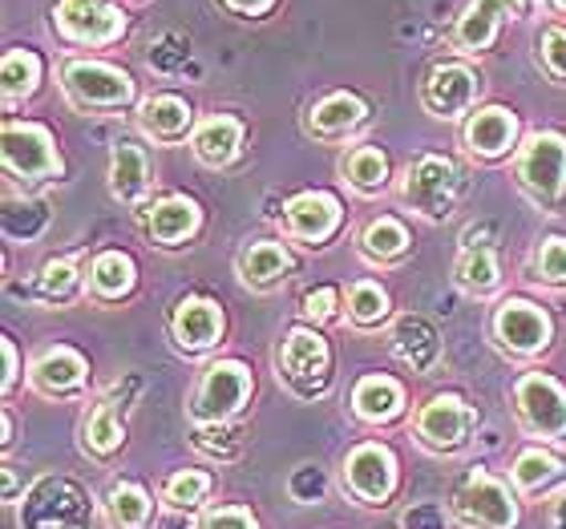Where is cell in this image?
Here are the masks:
<instances>
[{
	"instance_id": "cell-1",
	"label": "cell",
	"mask_w": 566,
	"mask_h": 529,
	"mask_svg": "<svg viewBox=\"0 0 566 529\" xmlns=\"http://www.w3.org/2000/svg\"><path fill=\"white\" fill-rule=\"evenodd\" d=\"M458 190H461V170L446 154H421V158L405 170V182H401L405 202H409L417 214L433 219V223H441V219L453 214Z\"/></svg>"
},
{
	"instance_id": "cell-2",
	"label": "cell",
	"mask_w": 566,
	"mask_h": 529,
	"mask_svg": "<svg viewBox=\"0 0 566 529\" xmlns=\"http://www.w3.org/2000/svg\"><path fill=\"white\" fill-rule=\"evenodd\" d=\"M514 178L518 187L543 207H555L566 194V138L563 134H534L526 146L518 150L514 162Z\"/></svg>"
},
{
	"instance_id": "cell-3",
	"label": "cell",
	"mask_w": 566,
	"mask_h": 529,
	"mask_svg": "<svg viewBox=\"0 0 566 529\" xmlns=\"http://www.w3.org/2000/svg\"><path fill=\"white\" fill-rule=\"evenodd\" d=\"M61 89L82 109H122L134 102V77L106 61H65Z\"/></svg>"
},
{
	"instance_id": "cell-4",
	"label": "cell",
	"mask_w": 566,
	"mask_h": 529,
	"mask_svg": "<svg viewBox=\"0 0 566 529\" xmlns=\"http://www.w3.org/2000/svg\"><path fill=\"white\" fill-rule=\"evenodd\" d=\"M251 396V372L239 360H219L202 372L195 400H190V416L199 424H223L231 421Z\"/></svg>"
},
{
	"instance_id": "cell-5",
	"label": "cell",
	"mask_w": 566,
	"mask_h": 529,
	"mask_svg": "<svg viewBox=\"0 0 566 529\" xmlns=\"http://www.w3.org/2000/svg\"><path fill=\"white\" fill-rule=\"evenodd\" d=\"M4 170L17 182L61 178V154L53 146V134L36 121H9L4 126Z\"/></svg>"
},
{
	"instance_id": "cell-6",
	"label": "cell",
	"mask_w": 566,
	"mask_h": 529,
	"mask_svg": "<svg viewBox=\"0 0 566 529\" xmlns=\"http://www.w3.org/2000/svg\"><path fill=\"white\" fill-rule=\"evenodd\" d=\"M57 33L73 45H114L126 33V12L109 0H57Z\"/></svg>"
},
{
	"instance_id": "cell-7",
	"label": "cell",
	"mask_w": 566,
	"mask_h": 529,
	"mask_svg": "<svg viewBox=\"0 0 566 529\" xmlns=\"http://www.w3.org/2000/svg\"><path fill=\"white\" fill-rule=\"evenodd\" d=\"M453 509L465 526L478 529H514V521H518V506H514L510 489L485 469H473L465 477V485L453 494Z\"/></svg>"
},
{
	"instance_id": "cell-8",
	"label": "cell",
	"mask_w": 566,
	"mask_h": 529,
	"mask_svg": "<svg viewBox=\"0 0 566 529\" xmlns=\"http://www.w3.org/2000/svg\"><path fill=\"white\" fill-rule=\"evenodd\" d=\"M328 372H332V352L328 343H324V336L312 328L287 331V340L280 348V377L300 396H312V392H324Z\"/></svg>"
},
{
	"instance_id": "cell-9",
	"label": "cell",
	"mask_w": 566,
	"mask_h": 529,
	"mask_svg": "<svg viewBox=\"0 0 566 529\" xmlns=\"http://www.w3.org/2000/svg\"><path fill=\"white\" fill-rule=\"evenodd\" d=\"M514 404H518L522 424L534 436H546V441H563L566 436V389L558 380L543 377V372L522 377L518 389H514Z\"/></svg>"
},
{
	"instance_id": "cell-10",
	"label": "cell",
	"mask_w": 566,
	"mask_h": 529,
	"mask_svg": "<svg viewBox=\"0 0 566 529\" xmlns=\"http://www.w3.org/2000/svg\"><path fill=\"white\" fill-rule=\"evenodd\" d=\"M482 94V77L465 65V61H446V65H433L429 77L421 85V106L433 114V118H461L470 114L473 102Z\"/></svg>"
},
{
	"instance_id": "cell-11",
	"label": "cell",
	"mask_w": 566,
	"mask_h": 529,
	"mask_svg": "<svg viewBox=\"0 0 566 529\" xmlns=\"http://www.w3.org/2000/svg\"><path fill=\"white\" fill-rule=\"evenodd\" d=\"M526 9H531V0H470L453 24V49L458 53H485L494 45L497 29L526 17Z\"/></svg>"
},
{
	"instance_id": "cell-12",
	"label": "cell",
	"mask_w": 566,
	"mask_h": 529,
	"mask_svg": "<svg viewBox=\"0 0 566 529\" xmlns=\"http://www.w3.org/2000/svg\"><path fill=\"white\" fill-rule=\"evenodd\" d=\"M551 316L531 299H506L494 311V336L497 343L514 356H534L551 343Z\"/></svg>"
},
{
	"instance_id": "cell-13",
	"label": "cell",
	"mask_w": 566,
	"mask_h": 529,
	"mask_svg": "<svg viewBox=\"0 0 566 529\" xmlns=\"http://www.w3.org/2000/svg\"><path fill=\"white\" fill-rule=\"evenodd\" d=\"M473 424H478V412L461 396H433L417 412V436L429 448H441V453H453V448L465 445Z\"/></svg>"
},
{
	"instance_id": "cell-14",
	"label": "cell",
	"mask_w": 566,
	"mask_h": 529,
	"mask_svg": "<svg viewBox=\"0 0 566 529\" xmlns=\"http://www.w3.org/2000/svg\"><path fill=\"white\" fill-rule=\"evenodd\" d=\"M344 482L360 501L380 506L392 494V485H397V461H392V453L385 445H360L344 461Z\"/></svg>"
},
{
	"instance_id": "cell-15",
	"label": "cell",
	"mask_w": 566,
	"mask_h": 529,
	"mask_svg": "<svg viewBox=\"0 0 566 529\" xmlns=\"http://www.w3.org/2000/svg\"><path fill=\"white\" fill-rule=\"evenodd\" d=\"M287 235L300 239V243H328L336 235V226L344 219V207L340 199H332L324 190H304V194H295L287 202Z\"/></svg>"
},
{
	"instance_id": "cell-16",
	"label": "cell",
	"mask_w": 566,
	"mask_h": 529,
	"mask_svg": "<svg viewBox=\"0 0 566 529\" xmlns=\"http://www.w3.org/2000/svg\"><path fill=\"white\" fill-rule=\"evenodd\" d=\"M461 138H465V150H470L473 158L494 162V158L514 150V141H518V118H514L506 106H482L470 114Z\"/></svg>"
},
{
	"instance_id": "cell-17",
	"label": "cell",
	"mask_w": 566,
	"mask_h": 529,
	"mask_svg": "<svg viewBox=\"0 0 566 529\" xmlns=\"http://www.w3.org/2000/svg\"><path fill=\"white\" fill-rule=\"evenodd\" d=\"M29 384L41 396H70L85 384V360L73 348H45L29 368Z\"/></svg>"
},
{
	"instance_id": "cell-18",
	"label": "cell",
	"mask_w": 566,
	"mask_h": 529,
	"mask_svg": "<svg viewBox=\"0 0 566 529\" xmlns=\"http://www.w3.org/2000/svg\"><path fill=\"white\" fill-rule=\"evenodd\" d=\"M170 331H175V340L182 352H202V348L219 343V336H223V311H219V304L199 299V295H195V299H182Z\"/></svg>"
},
{
	"instance_id": "cell-19",
	"label": "cell",
	"mask_w": 566,
	"mask_h": 529,
	"mask_svg": "<svg viewBox=\"0 0 566 529\" xmlns=\"http://www.w3.org/2000/svg\"><path fill=\"white\" fill-rule=\"evenodd\" d=\"M239 146H243V121L231 118V114H214V118L199 121L195 134H190L195 158H199L202 166H211V170L235 162Z\"/></svg>"
},
{
	"instance_id": "cell-20",
	"label": "cell",
	"mask_w": 566,
	"mask_h": 529,
	"mask_svg": "<svg viewBox=\"0 0 566 529\" xmlns=\"http://www.w3.org/2000/svg\"><path fill=\"white\" fill-rule=\"evenodd\" d=\"M190 126H195V109H190V102H182L175 94L146 97L138 109V130L154 141H166V146L187 138Z\"/></svg>"
},
{
	"instance_id": "cell-21",
	"label": "cell",
	"mask_w": 566,
	"mask_h": 529,
	"mask_svg": "<svg viewBox=\"0 0 566 529\" xmlns=\"http://www.w3.org/2000/svg\"><path fill=\"white\" fill-rule=\"evenodd\" d=\"M368 118V106L356 94H328L324 102L312 106L307 114V130L316 134L319 141H340L353 130H360Z\"/></svg>"
},
{
	"instance_id": "cell-22",
	"label": "cell",
	"mask_w": 566,
	"mask_h": 529,
	"mask_svg": "<svg viewBox=\"0 0 566 529\" xmlns=\"http://www.w3.org/2000/svg\"><path fill=\"white\" fill-rule=\"evenodd\" d=\"M109 194L126 207H138L150 194V162L138 141H118L109 162Z\"/></svg>"
},
{
	"instance_id": "cell-23",
	"label": "cell",
	"mask_w": 566,
	"mask_h": 529,
	"mask_svg": "<svg viewBox=\"0 0 566 529\" xmlns=\"http://www.w3.org/2000/svg\"><path fill=\"white\" fill-rule=\"evenodd\" d=\"M199 223H202L199 207L190 199H182V194H170V199L154 202L150 211H146V231L163 247H178L182 239H190L199 231Z\"/></svg>"
},
{
	"instance_id": "cell-24",
	"label": "cell",
	"mask_w": 566,
	"mask_h": 529,
	"mask_svg": "<svg viewBox=\"0 0 566 529\" xmlns=\"http://www.w3.org/2000/svg\"><path fill=\"white\" fill-rule=\"evenodd\" d=\"M392 352L401 364H409L413 372H433L437 360H441V340L429 319L421 316H405L397 328H392Z\"/></svg>"
},
{
	"instance_id": "cell-25",
	"label": "cell",
	"mask_w": 566,
	"mask_h": 529,
	"mask_svg": "<svg viewBox=\"0 0 566 529\" xmlns=\"http://www.w3.org/2000/svg\"><path fill=\"white\" fill-rule=\"evenodd\" d=\"M287 271H292V255L283 243H272V239H263V243H251L243 255H239V275L248 287L255 292H268L275 287L280 279H287Z\"/></svg>"
},
{
	"instance_id": "cell-26",
	"label": "cell",
	"mask_w": 566,
	"mask_h": 529,
	"mask_svg": "<svg viewBox=\"0 0 566 529\" xmlns=\"http://www.w3.org/2000/svg\"><path fill=\"white\" fill-rule=\"evenodd\" d=\"M401 404H405V392L392 377H365L353 389V412L368 424L392 421L401 412Z\"/></svg>"
},
{
	"instance_id": "cell-27",
	"label": "cell",
	"mask_w": 566,
	"mask_h": 529,
	"mask_svg": "<svg viewBox=\"0 0 566 529\" xmlns=\"http://www.w3.org/2000/svg\"><path fill=\"white\" fill-rule=\"evenodd\" d=\"M340 174L356 194H380L389 187V158L377 146H356L340 158Z\"/></svg>"
},
{
	"instance_id": "cell-28",
	"label": "cell",
	"mask_w": 566,
	"mask_h": 529,
	"mask_svg": "<svg viewBox=\"0 0 566 529\" xmlns=\"http://www.w3.org/2000/svg\"><path fill=\"white\" fill-rule=\"evenodd\" d=\"M134 279H138L134 260L122 255V251H102L94 260V267H90V292L97 299H122V295H130Z\"/></svg>"
},
{
	"instance_id": "cell-29",
	"label": "cell",
	"mask_w": 566,
	"mask_h": 529,
	"mask_svg": "<svg viewBox=\"0 0 566 529\" xmlns=\"http://www.w3.org/2000/svg\"><path fill=\"white\" fill-rule=\"evenodd\" d=\"M453 275L470 295H490L497 292V260L494 247H461L458 263H453Z\"/></svg>"
},
{
	"instance_id": "cell-30",
	"label": "cell",
	"mask_w": 566,
	"mask_h": 529,
	"mask_svg": "<svg viewBox=\"0 0 566 529\" xmlns=\"http://www.w3.org/2000/svg\"><path fill=\"white\" fill-rule=\"evenodd\" d=\"M0 82H4V102H21V97L36 94L41 85V57L29 49H9L4 65H0Z\"/></svg>"
},
{
	"instance_id": "cell-31",
	"label": "cell",
	"mask_w": 566,
	"mask_h": 529,
	"mask_svg": "<svg viewBox=\"0 0 566 529\" xmlns=\"http://www.w3.org/2000/svg\"><path fill=\"white\" fill-rule=\"evenodd\" d=\"M360 251H365L373 263L401 260L405 251H409V231H405V223H397V219H377V223L365 226Z\"/></svg>"
},
{
	"instance_id": "cell-32",
	"label": "cell",
	"mask_w": 566,
	"mask_h": 529,
	"mask_svg": "<svg viewBox=\"0 0 566 529\" xmlns=\"http://www.w3.org/2000/svg\"><path fill=\"white\" fill-rule=\"evenodd\" d=\"M82 433H85V448H90V453H97V457H109V453L122 445L118 404H114V400H102V404H94V412H90V416H85V424H82Z\"/></svg>"
},
{
	"instance_id": "cell-33",
	"label": "cell",
	"mask_w": 566,
	"mask_h": 529,
	"mask_svg": "<svg viewBox=\"0 0 566 529\" xmlns=\"http://www.w3.org/2000/svg\"><path fill=\"white\" fill-rule=\"evenodd\" d=\"M106 514L118 529H142L150 518V497L138 485H114L106 497Z\"/></svg>"
},
{
	"instance_id": "cell-34",
	"label": "cell",
	"mask_w": 566,
	"mask_h": 529,
	"mask_svg": "<svg viewBox=\"0 0 566 529\" xmlns=\"http://www.w3.org/2000/svg\"><path fill=\"white\" fill-rule=\"evenodd\" d=\"M385 316H389V295H385V287L373 279L353 283V292H348V319L360 324V328H377Z\"/></svg>"
},
{
	"instance_id": "cell-35",
	"label": "cell",
	"mask_w": 566,
	"mask_h": 529,
	"mask_svg": "<svg viewBox=\"0 0 566 529\" xmlns=\"http://www.w3.org/2000/svg\"><path fill=\"white\" fill-rule=\"evenodd\" d=\"M195 448L207 453V457H219V461H231L239 457V448H243V436L239 429L231 424H199V433H195Z\"/></svg>"
},
{
	"instance_id": "cell-36",
	"label": "cell",
	"mask_w": 566,
	"mask_h": 529,
	"mask_svg": "<svg viewBox=\"0 0 566 529\" xmlns=\"http://www.w3.org/2000/svg\"><path fill=\"white\" fill-rule=\"evenodd\" d=\"M558 473V461L546 457L543 448H526L518 457V465H514V482H518V489H526V494H534V489H543L551 477Z\"/></svg>"
},
{
	"instance_id": "cell-37",
	"label": "cell",
	"mask_w": 566,
	"mask_h": 529,
	"mask_svg": "<svg viewBox=\"0 0 566 529\" xmlns=\"http://www.w3.org/2000/svg\"><path fill=\"white\" fill-rule=\"evenodd\" d=\"M207 489H211V477H207V473H175V477L166 482L163 497L175 509H190L207 497Z\"/></svg>"
},
{
	"instance_id": "cell-38",
	"label": "cell",
	"mask_w": 566,
	"mask_h": 529,
	"mask_svg": "<svg viewBox=\"0 0 566 529\" xmlns=\"http://www.w3.org/2000/svg\"><path fill=\"white\" fill-rule=\"evenodd\" d=\"M73 292H77V255L45 263V271H41V295L45 299H70Z\"/></svg>"
},
{
	"instance_id": "cell-39",
	"label": "cell",
	"mask_w": 566,
	"mask_h": 529,
	"mask_svg": "<svg viewBox=\"0 0 566 529\" xmlns=\"http://www.w3.org/2000/svg\"><path fill=\"white\" fill-rule=\"evenodd\" d=\"M534 271H538V279L543 283L563 287L566 283V239L563 235L546 239L543 251H538V260H534Z\"/></svg>"
},
{
	"instance_id": "cell-40",
	"label": "cell",
	"mask_w": 566,
	"mask_h": 529,
	"mask_svg": "<svg viewBox=\"0 0 566 529\" xmlns=\"http://www.w3.org/2000/svg\"><path fill=\"white\" fill-rule=\"evenodd\" d=\"M543 65L551 77L566 82V29L563 24H555V29L543 33Z\"/></svg>"
},
{
	"instance_id": "cell-41",
	"label": "cell",
	"mask_w": 566,
	"mask_h": 529,
	"mask_svg": "<svg viewBox=\"0 0 566 529\" xmlns=\"http://www.w3.org/2000/svg\"><path fill=\"white\" fill-rule=\"evenodd\" d=\"M199 529H260L255 526V518H251L248 509H239V506H219L211 509L207 518H202Z\"/></svg>"
},
{
	"instance_id": "cell-42",
	"label": "cell",
	"mask_w": 566,
	"mask_h": 529,
	"mask_svg": "<svg viewBox=\"0 0 566 529\" xmlns=\"http://www.w3.org/2000/svg\"><path fill=\"white\" fill-rule=\"evenodd\" d=\"M304 316L324 324V319L336 316V292L332 287H319V292H307L304 295Z\"/></svg>"
},
{
	"instance_id": "cell-43",
	"label": "cell",
	"mask_w": 566,
	"mask_h": 529,
	"mask_svg": "<svg viewBox=\"0 0 566 529\" xmlns=\"http://www.w3.org/2000/svg\"><path fill=\"white\" fill-rule=\"evenodd\" d=\"M405 526L409 529H446V518H441V509L437 506H421V509H409Z\"/></svg>"
},
{
	"instance_id": "cell-44",
	"label": "cell",
	"mask_w": 566,
	"mask_h": 529,
	"mask_svg": "<svg viewBox=\"0 0 566 529\" xmlns=\"http://www.w3.org/2000/svg\"><path fill=\"white\" fill-rule=\"evenodd\" d=\"M227 9L239 12V17H263V12L272 9L275 0H223Z\"/></svg>"
},
{
	"instance_id": "cell-45",
	"label": "cell",
	"mask_w": 566,
	"mask_h": 529,
	"mask_svg": "<svg viewBox=\"0 0 566 529\" xmlns=\"http://www.w3.org/2000/svg\"><path fill=\"white\" fill-rule=\"evenodd\" d=\"M0 352H4V392H12V384H17V343L4 340Z\"/></svg>"
},
{
	"instance_id": "cell-46",
	"label": "cell",
	"mask_w": 566,
	"mask_h": 529,
	"mask_svg": "<svg viewBox=\"0 0 566 529\" xmlns=\"http://www.w3.org/2000/svg\"><path fill=\"white\" fill-rule=\"evenodd\" d=\"M555 529H566V497H558L555 506Z\"/></svg>"
},
{
	"instance_id": "cell-47",
	"label": "cell",
	"mask_w": 566,
	"mask_h": 529,
	"mask_svg": "<svg viewBox=\"0 0 566 529\" xmlns=\"http://www.w3.org/2000/svg\"><path fill=\"white\" fill-rule=\"evenodd\" d=\"M551 4H555L558 12H566V0H551Z\"/></svg>"
}]
</instances>
